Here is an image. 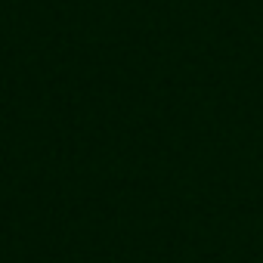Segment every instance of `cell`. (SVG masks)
I'll return each mask as SVG.
<instances>
[]
</instances>
